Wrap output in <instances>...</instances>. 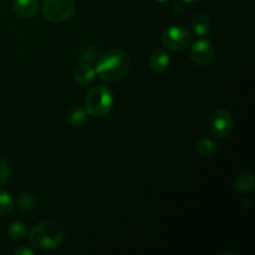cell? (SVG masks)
Returning <instances> with one entry per match:
<instances>
[{
    "instance_id": "cell-10",
    "label": "cell",
    "mask_w": 255,
    "mask_h": 255,
    "mask_svg": "<svg viewBox=\"0 0 255 255\" xmlns=\"http://www.w3.org/2000/svg\"><path fill=\"white\" fill-rule=\"evenodd\" d=\"M96 71L90 64H81L74 71V79L81 86H89L95 81Z\"/></svg>"
},
{
    "instance_id": "cell-8",
    "label": "cell",
    "mask_w": 255,
    "mask_h": 255,
    "mask_svg": "<svg viewBox=\"0 0 255 255\" xmlns=\"http://www.w3.org/2000/svg\"><path fill=\"white\" fill-rule=\"evenodd\" d=\"M169 64H171V59H169V55L166 50L156 49L152 51L148 60V65L149 69L154 74H163V72H166L168 70Z\"/></svg>"
},
{
    "instance_id": "cell-11",
    "label": "cell",
    "mask_w": 255,
    "mask_h": 255,
    "mask_svg": "<svg viewBox=\"0 0 255 255\" xmlns=\"http://www.w3.org/2000/svg\"><path fill=\"white\" fill-rule=\"evenodd\" d=\"M192 29L199 36H204V35L208 34L211 31V20L207 15L199 14L192 19L191 21Z\"/></svg>"
},
{
    "instance_id": "cell-14",
    "label": "cell",
    "mask_w": 255,
    "mask_h": 255,
    "mask_svg": "<svg viewBox=\"0 0 255 255\" xmlns=\"http://www.w3.org/2000/svg\"><path fill=\"white\" fill-rule=\"evenodd\" d=\"M27 227L26 224L22 222H12L10 226L7 227V236L14 241H22L27 237Z\"/></svg>"
},
{
    "instance_id": "cell-16",
    "label": "cell",
    "mask_w": 255,
    "mask_h": 255,
    "mask_svg": "<svg viewBox=\"0 0 255 255\" xmlns=\"http://www.w3.org/2000/svg\"><path fill=\"white\" fill-rule=\"evenodd\" d=\"M15 202L12 197L5 189L0 188V214L5 216L14 209Z\"/></svg>"
},
{
    "instance_id": "cell-19",
    "label": "cell",
    "mask_w": 255,
    "mask_h": 255,
    "mask_svg": "<svg viewBox=\"0 0 255 255\" xmlns=\"http://www.w3.org/2000/svg\"><path fill=\"white\" fill-rule=\"evenodd\" d=\"M14 254L15 255H32L34 254V252H32L30 248H26V247H19L17 249H15Z\"/></svg>"
},
{
    "instance_id": "cell-6",
    "label": "cell",
    "mask_w": 255,
    "mask_h": 255,
    "mask_svg": "<svg viewBox=\"0 0 255 255\" xmlns=\"http://www.w3.org/2000/svg\"><path fill=\"white\" fill-rule=\"evenodd\" d=\"M209 128L218 138H226L234 128V120L226 110H216L209 117Z\"/></svg>"
},
{
    "instance_id": "cell-1",
    "label": "cell",
    "mask_w": 255,
    "mask_h": 255,
    "mask_svg": "<svg viewBox=\"0 0 255 255\" xmlns=\"http://www.w3.org/2000/svg\"><path fill=\"white\" fill-rule=\"evenodd\" d=\"M129 69V57L124 50L114 49L100 56L96 64L97 76L107 82L121 80Z\"/></svg>"
},
{
    "instance_id": "cell-17",
    "label": "cell",
    "mask_w": 255,
    "mask_h": 255,
    "mask_svg": "<svg viewBox=\"0 0 255 255\" xmlns=\"http://www.w3.org/2000/svg\"><path fill=\"white\" fill-rule=\"evenodd\" d=\"M16 204L21 211L26 212V211H31V209L34 208L35 204H36V201H35L34 196H32L31 193L25 192V193H21L19 197H17Z\"/></svg>"
},
{
    "instance_id": "cell-18",
    "label": "cell",
    "mask_w": 255,
    "mask_h": 255,
    "mask_svg": "<svg viewBox=\"0 0 255 255\" xmlns=\"http://www.w3.org/2000/svg\"><path fill=\"white\" fill-rule=\"evenodd\" d=\"M12 174L11 166L4 159H0V184H5L10 181Z\"/></svg>"
},
{
    "instance_id": "cell-5",
    "label": "cell",
    "mask_w": 255,
    "mask_h": 255,
    "mask_svg": "<svg viewBox=\"0 0 255 255\" xmlns=\"http://www.w3.org/2000/svg\"><path fill=\"white\" fill-rule=\"evenodd\" d=\"M191 41L192 35L189 30L181 25H172L162 35V44L171 51H183L191 45Z\"/></svg>"
},
{
    "instance_id": "cell-2",
    "label": "cell",
    "mask_w": 255,
    "mask_h": 255,
    "mask_svg": "<svg viewBox=\"0 0 255 255\" xmlns=\"http://www.w3.org/2000/svg\"><path fill=\"white\" fill-rule=\"evenodd\" d=\"M29 242L39 251H52L64 243L65 231L61 224L54 221H45L37 223L27 233Z\"/></svg>"
},
{
    "instance_id": "cell-21",
    "label": "cell",
    "mask_w": 255,
    "mask_h": 255,
    "mask_svg": "<svg viewBox=\"0 0 255 255\" xmlns=\"http://www.w3.org/2000/svg\"><path fill=\"white\" fill-rule=\"evenodd\" d=\"M156 1H158V2H164V1H167V0H156Z\"/></svg>"
},
{
    "instance_id": "cell-15",
    "label": "cell",
    "mask_w": 255,
    "mask_h": 255,
    "mask_svg": "<svg viewBox=\"0 0 255 255\" xmlns=\"http://www.w3.org/2000/svg\"><path fill=\"white\" fill-rule=\"evenodd\" d=\"M87 112L81 107H75L67 115V121L72 127H81L87 122Z\"/></svg>"
},
{
    "instance_id": "cell-12",
    "label": "cell",
    "mask_w": 255,
    "mask_h": 255,
    "mask_svg": "<svg viewBox=\"0 0 255 255\" xmlns=\"http://www.w3.org/2000/svg\"><path fill=\"white\" fill-rule=\"evenodd\" d=\"M234 188L239 192V193H247V192L252 191L254 188V176L253 173L249 172H244L238 178L236 179L234 183Z\"/></svg>"
},
{
    "instance_id": "cell-20",
    "label": "cell",
    "mask_w": 255,
    "mask_h": 255,
    "mask_svg": "<svg viewBox=\"0 0 255 255\" xmlns=\"http://www.w3.org/2000/svg\"><path fill=\"white\" fill-rule=\"evenodd\" d=\"M184 2H194V1H199V0H182Z\"/></svg>"
},
{
    "instance_id": "cell-13",
    "label": "cell",
    "mask_w": 255,
    "mask_h": 255,
    "mask_svg": "<svg viewBox=\"0 0 255 255\" xmlns=\"http://www.w3.org/2000/svg\"><path fill=\"white\" fill-rule=\"evenodd\" d=\"M197 152L201 154L202 157H211L216 153L217 144L213 139L208 138V137H202L197 142Z\"/></svg>"
},
{
    "instance_id": "cell-4",
    "label": "cell",
    "mask_w": 255,
    "mask_h": 255,
    "mask_svg": "<svg viewBox=\"0 0 255 255\" xmlns=\"http://www.w3.org/2000/svg\"><path fill=\"white\" fill-rule=\"evenodd\" d=\"M76 10L74 0H44L42 16L51 22H62L72 17Z\"/></svg>"
},
{
    "instance_id": "cell-9",
    "label": "cell",
    "mask_w": 255,
    "mask_h": 255,
    "mask_svg": "<svg viewBox=\"0 0 255 255\" xmlns=\"http://www.w3.org/2000/svg\"><path fill=\"white\" fill-rule=\"evenodd\" d=\"M12 9L20 17L31 19L39 12V2L37 0H12Z\"/></svg>"
},
{
    "instance_id": "cell-7",
    "label": "cell",
    "mask_w": 255,
    "mask_h": 255,
    "mask_svg": "<svg viewBox=\"0 0 255 255\" xmlns=\"http://www.w3.org/2000/svg\"><path fill=\"white\" fill-rule=\"evenodd\" d=\"M189 57L197 66H207L214 57V47L207 39L197 40L189 50Z\"/></svg>"
},
{
    "instance_id": "cell-3",
    "label": "cell",
    "mask_w": 255,
    "mask_h": 255,
    "mask_svg": "<svg viewBox=\"0 0 255 255\" xmlns=\"http://www.w3.org/2000/svg\"><path fill=\"white\" fill-rule=\"evenodd\" d=\"M114 106V95L111 90L102 85H97L89 90L85 97V110L90 116L105 117Z\"/></svg>"
}]
</instances>
